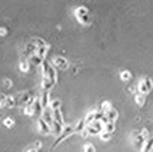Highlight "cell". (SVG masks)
Returning <instances> with one entry per match:
<instances>
[{"mask_svg": "<svg viewBox=\"0 0 153 152\" xmlns=\"http://www.w3.org/2000/svg\"><path fill=\"white\" fill-rule=\"evenodd\" d=\"M152 89H153V80L150 79V78H143V79L139 82V85H137V91H139V93L145 95V96H146Z\"/></svg>", "mask_w": 153, "mask_h": 152, "instance_id": "obj_1", "label": "cell"}, {"mask_svg": "<svg viewBox=\"0 0 153 152\" xmlns=\"http://www.w3.org/2000/svg\"><path fill=\"white\" fill-rule=\"evenodd\" d=\"M40 67H42V72H43V78H49V79L56 82V72H54V69L52 67L50 63H47L46 60H43V63L40 65Z\"/></svg>", "mask_w": 153, "mask_h": 152, "instance_id": "obj_2", "label": "cell"}, {"mask_svg": "<svg viewBox=\"0 0 153 152\" xmlns=\"http://www.w3.org/2000/svg\"><path fill=\"white\" fill-rule=\"evenodd\" d=\"M73 132H74V126H72V125L63 126V132L60 133V136H57V141L54 142V146L59 145V144L62 142V141H63V139L67 138V136H70V135H72Z\"/></svg>", "mask_w": 153, "mask_h": 152, "instance_id": "obj_3", "label": "cell"}, {"mask_svg": "<svg viewBox=\"0 0 153 152\" xmlns=\"http://www.w3.org/2000/svg\"><path fill=\"white\" fill-rule=\"evenodd\" d=\"M42 119L46 122V124H49V125H52L54 122V118H53V111L50 109V106L49 108H45L43 109V112H42Z\"/></svg>", "mask_w": 153, "mask_h": 152, "instance_id": "obj_4", "label": "cell"}, {"mask_svg": "<svg viewBox=\"0 0 153 152\" xmlns=\"http://www.w3.org/2000/svg\"><path fill=\"white\" fill-rule=\"evenodd\" d=\"M37 126H39V132L40 133H43V135H50V133H52V128H50V125L46 124L42 118L37 121Z\"/></svg>", "mask_w": 153, "mask_h": 152, "instance_id": "obj_5", "label": "cell"}, {"mask_svg": "<svg viewBox=\"0 0 153 152\" xmlns=\"http://www.w3.org/2000/svg\"><path fill=\"white\" fill-rule=\"evenodd\" d=\"M53 65H54V66H57L59 69H67V66H69L67 60L65 59V58H62V56L54 58V59H53Z\"/></svg>", "mask_w": 153, "mask_h": 152, "instance_id": "obj_6", "label": "cell"}, {"mask_svg": "<svg viewBox=\"0 0 153 152\" xmlns=\"http://www.w3.org/2000/svg\"><path fill=\"white\" fill-rule=\"evenodd\" d=\"M133 135H134V146H136V148H137L139 151H142V148L145 146V142H146V139L143 138V136H142L140 133H136V132H134Z\"/></svg>", "mask_w": 153, "mask_h": 152, "instance_id": "obj_7", "label": "cell"}, {"mask_svg": "<svg viewBox=\"0 0 153 152\" xmlns=\"http://www.w3.org/2000/svg\"><path fill=\"white\" fill-rule=\"evenodd\" d=\"M54 83H56L54 80L49 79V78H43V79H42V89H43L45 92H49L54 86Z\"/></svg>", "mask_w": 153, "mask_h": 152, "instance_id": "obj_8", "label": "cell"}, {"mask_svg": "<svg viewBox=\"0 0 153 152\" xmlns=\"http://www.w3.org/2000/svg\"><path fill=\"white\" fill-rule=\"evenodd\" d=\"M50 128H52V135H54V136H60V133L63 132V125L56 122V121L50 125Z\"/></svg>", "mask_w": 153, "mask_h": 152, "instance_id": "obj_9", "label": "cell"}, {"mask_svg": "<svg viewBox=\"0 0 153 152\" xmlns=\"http://www.w3.org/2000/svg\"><path fill=\"white\" fill-rule=\"evenodd\" d=\"M89 14V9L86 6H79L76 10H74V16H76V19H80V17H83V16H87Z\"/></svg>", "mask_w": 153, "mask_h": 152, "instance_id": "obj_10", "label": "cell"}, {"mask_svg": "<svg viewBox=\"0 0 153 152\" xmlns=\"http://www.w3.org/2000/svg\"><path fill=\"white\" fill-rule=\"evenodd\" d=\"M105 116L107 118V121H109V122H114L116 119L119 118V112H117L114 108H112L110 111H107V112L105 113Z\"/></svg>", "mask_w": 153, "mask_h": 152, "instance_id": "obj_11", "label": "cell"}, {"mask_svg": "<svg viewBox=\"0 0 153 152\" xmlns=\"http://www.w3.org/2000/svg\"><path fill=\"white\" fill-rule=\"evenodd\" d=\"M39 99H40L42 106H43V109H45V108H49V105H50V93H49V92H43V95L40 96Z\"/></svg>", "mask_w": 153, "mask_h": 152, "instance_id": "obj_12", "label": "cell"}, {"mask_svg": "<svg viewBox=\"0 0 153 152\" xmlns=\"http://www.w3.org/2000/svg\"><path fill=\"white\" fill-rule=\"evenodd\" d=\"M33 95H34L33 92H26L25 95H23V96H22V99H20V103H22L23 106H26L27 103H29V100L32 99V98H34Z\"/></svg>", "mask_w": 153, "mask_h": 152, "instance_id": "obj_13", "label": "cell"}, {"mask_svg": "<svg viewBox=\"0 0 153 152\" xmlns=\"http://www.w3.org/2000/svg\"><path fill=\"white\" fill-rule=\"evenodd\" d=\"M134 102L137 103V106H143L146 103V96L142 93H137V95H134Z\"/></svg>", "mask_w": 153, "mask_h": 152, "instance_id": "obj_14", "label": "cell"}, {"mask_svg": "<svg viewBox=\"0 0 153 152\" xmlns=\"http://www.w3.org/2000/svg\"><path fill=\"white\" fill-rule=\"evenodd\" d=\"M86 126L87 125H86V122H85V119H80L79 122L74 125V132H82V131H83Z\"/></svg>", "mask_w": 153, "mask_h": 152, "instance_id": "obj_15", "label": "cell"}, {"mask_svg": "<svg viewBox=\"0 0 153 152\" xmlns=\"http://www.w3.org/2000/svg\"><path fill=\"white\" fill-rule=\"evenodd\" d=\"M19 69H20V72L27 73L29 72V69H30V63H29L27 60H22V62H20V65H19Z\"/></svg>", "mask_w": 153, "mask_h": 152, "instance_id": "obj_16", "label": "cell"}, {"mask_svg": "<svg viewBox=\"0 0 153 152\" xmlns=\"http://www.w3.org/2000/svg\"><path fill=\"white\" fill-rule=\"evenodd\" d=\"M53 118L56 122H59V124H62L63 125V115H62V111L60 109H56V111H53Z\"/></svg>", "mask_w": 153, "mask_h": 152, "instance_id": "obj_17", "label": "cell"}, {"mask_svg": "<svg viewBox=\"0 0 153 152\" xmlns=\"http://www.w3.org/2000/svg\"><path fill=\"white\" fill-rule=\"evenodd\" d=\"M14 105H16V99H14L13 96H6L4 106H6V108H14Z\"/></svg>", "mask_w": 153, "mask_h": 152, "instance_id": "obj_18", "label": "cell"}, {"mask_svg": "<svg viewBox=\"0 0 153 152\" xmlns=\"http://www.w3.org/2000/svg\"><path fill=\"white\" fill-rule=\"evenodd\" d=\"M152 148H153V139L149 138L146 142H145V146L142 148V151H140V152H149L150 149H152Z\"/></svg>", "mask_w": 153, "mask_h": 152, "instance_id": "obj_19", "label": "cell"}, {"mask_svg": "<svg viewBox=\"0 0 153 152\" xmlns=\"http://www.w3.org/2000/svg\"><path fill=\"white\" fill-rule=\"evenodd\" d=\"M77 22H79L80 25H83V26H89V25H90V22H92V19H90V14H87V16H83V17L77 19Z\"/></svg>", "mask_w": 153, "mask_h": 152, "instance_id": "obj_20", "label": "cell"}, {"mask_svg": "<svg viewBox=\"0 0 153 152\" xmlns=\"http://www.w3.org/2000/svg\"><path fill=\"white\" fill-rule=\"evenodd\" d=\"M103 131H106L109 133H113L114 132V122H106L103 125Z\"/></svg>", "mask_w": 153, "mask_h": 152, "instance_id": "obj_21", "label": "cell"}, {"mask_svg": "<svg viewBox=\"0 0 153 152\" xmlns=\"http://www.w3.org/2000/svg\"><path fill=\"white\" fill-rule=\"evenodd\" d=\"M50 109L52 111H56V109H60V106H62V100L60 99H54V100H50Z\"/></svg>", "mask_w": 153, "mask_h": 152, "instance_id": "obj_22", "label": "cell"}, {"mask_svg": "<svg viewBox=\"0 0 153 152\" xmlns=\"http://www.w3.org/2000/svg\"><path fill=\"white\" fill-rule=\"evenodd\" d=\"M33 43L37 47H49V45H47V43L43 39H40V37H34V39H33Z\"/></svg>", "mask_w": 153, "mask_h": 152, "instance_id": "obj_23", "label": "cell"}, {"mask_svg": "<svg viewBox=\"0 0 153 152\" xmlns=\"http://www.w3.org/2000/svg\"><path fill=\"white\" fill-rule=\"evenodd\" d=\"M110 109H112V103H110L109 100H105V102L100 105V111L103 113H106L107 111H110Z\"/></svg>", "mask_w": 153, "mask_h": 152, "instance_id": "obj_24", "label": "cell"}, {"mask_svg": "<svg viewBox=\"0 0 153 152\" xmlns=\"http://www.w3.org/2000/svg\"><path fill=\"white\" fill-rule=\"evenodd\" d=\"M96 121V113L94 112H90L86 115V118H85V122H86V125H90L92 122H94Z\"/></svg>", "mask_w": 153, "mask_h": 152, "instance_id": "obj_25", "label": "cell"}, {"mask_svg": "<svg viewBox=\"0 0 153 152\" xmlns=\"http://www.w3.org/2000/svg\"><path fill=\"white\" fill-rule=\"evenodd\" d=\"M120 79L123 80V82H129V80L132 79V73L129 72V70H123V72L120 73Z\"/></svg>", "mask_w": 153, "mask_h": 152, "instance_id": "obj_26", "label": "cell"}, {"mask_svg": "<svg viewBox=\"0 0 153 152\" xmlns=\"http://www.w3.org/2000/svg\"><path fill=\"white\" fill-rule=\"evenodd\" d=\"M30 60H32V63H33V65H39V66L42 65V63H43V59H42V58H39L36 53L30 56Z\"/></svg>", "mask_w": 153, "mask_h": 152, "instance_id": "obj_27", "label": "cell"}, {"mask_svg": "<svg viewBox=\"0 0 153 152\" xmlns=\"http://www.w3.org/2000/svg\"><path fill=\"white\" fill-rule=\"evenodd\" d=\"M99 136H100V141H110L112 139V133H109V132H106V131H102V132L99 133Z\"/></svg>", "mask_w": 153, "mask_h": 152, "instance_id": "obj_28", "label": "cell"}, {"mask_svg": "<svg viewBox=\"0 0 153 152\" xmlns=\"http://www.w3.org/2000/svg\"><path fill=\"white\" fill-rule=\"evenodd\" d=\"M47 49H49V47H37L36 55H37L39 58H42V59H45V56H46V53H47Z\"/></svg>", "mask_w": 153, "mask_h": 152, "instance_id": "obj_29", "label": "cell"}, {"mask_svg": "<svg viewBox=\"0 0 153 152\" xmlns=\"http://www.w3.org/2000/svg\"><path fill=\"white\" fill-rule=\"evenodd\" d=\"M25 115H27V116H33L34 115V106L33 105L25 106Z\"/></svg>", "mask_w": 153, "mask_h": 152, "instance_id": "obj_30", "label": "cell"}, {"mask_svg": "<svg viewBox=\"0 0 153 152\" xmlns=\"http://www.w3.org/2000/svg\"><path fill=\"white\" fill-rule=\"evenodd\" d=\"M3 125L6 126V128H12V126L14 125V121L12 118H6L4 121H3Z\"/></svg>", "mask_w": 153, "mask_h": 152, "instance_id": "obj_31", "label": "cell"}, {"mask_svg": "<svg viewBox=\"0 0 153 152\" xmlns=\"http://www.w3.org/2000/svg\"><path fill=\"white\" fill-rule=\"evenodd\" d=\"M83 151L85 152H96V148H94V145H92V144H86L85 148H83Z\"/></svg>", "mask_w": 153, "mask_h": 152, "instance_id": "obj_32", "label": "cell"}, {"mask_svg": "<svg viewBox=\"0 0 153 152\" xmlns=\"http://www.w3.org/2000/svg\"><path fill=\"white\" fill-rule=\"evenodd\" d=\"M140 135H142V136H143V138L146 139H149L150 138V133H149V131H147V129H142V132H140Z\"/></svg>", "mask_w": 153, "mask_h": 152, "instance_id": "obj_33", "label": "cell"}, {"mask_svg": "<svg viewBox=\"0 0 153 152\" xmlns=\"http://www.w3.org/2000/svg\"><path fill=\"white\" fill-rule=\"evenodd\" d=\"M6 34H7V29H6V27H0V36H1V37H4Z\"/></svg>", "mask_w": 153, "mask_h": 152, "instance_id": "obj_34", "label": "cell"}, {"mask_svg": "<svg viewBox=\"0 0 153 152\" xmlns=\"http://www.w3.org/2000/svg\"><path fill=\"white\" fill-rule=\"evenodd\" d=\"M42 146H43V144H42L40 141H36V142H34V145H33V148H36V149L39 151V149L42 148Z\"/></svg>", "mask_w": 153, "mask_h": 152, "instance_id": "obj_35", "label": "cell"}, {"mask_svg": "<svg viewBox=\"0 0 153 152\" xmlns=\"http://www.w3.org/2000/svg\"><path fill=\"white\" fill-rule=\"evenodd\" d=\"M4 99H6V96L4 95H0V108L4 106Z\"/></svg>", "mask_w": 153, "mask_h": 152, "instance_id": "obj_36", "label": "cell"}, {"mask_svg": "<svg viewBox=\"0 0 153 152\" xmlns=\"http://www.w3.org/2000/svg\"><path fill=\"white\" fill-rule=\"evenodd\" d=\"M12 85H13V83H12V80H4V86H6V88H12Z\"/></svg>", "mask_w": 153, "mask_h": 152, "instance_id": "obj_37", "label": "cell"}, {"mask_svg": "<svg viewBox=\"0 0 153 152\" xmlns=\"http://www.w3.org/2000/svg\"><path fill=\"white\" fill-rule=\"evenodd\" d=\"M26 152H39V151H37L36 148H33V146H32V148H27Z\"/></svg>", "mask_w": 153, "mask_h": 152, "instance_id": "obj_38", "label": "cell"}, {"mask_svg": "<svg viewBox=\"0 0 153 152\" xmlns=\"http://www.w3.org/2000/svg\"><path fill=\"white\" fill-rule=\"evenodd\" d=\"M87 135H89V132H87V129H86V128H85V129L82 131V136H85V138H86Z\"/></svg>", "mask_w": 153, "mask_h": 152, "instance_id": "obj_39", "label": "cell"}, {"mask_svg": "<svg viewBox=\"0 0 153 152\" xmlns=\"http://www.w3.org/2000/svg\"><path fill=\"white\" fill-rule=\"evenodd\" d=\"M149 152H153V148H152V149H150V151H149Z\"/></svg>", "mask_w": 153, "mask_h": 152, "instance_id": "obj_40", "label": "cell"}]
</instances>
